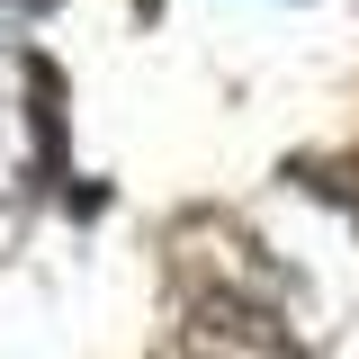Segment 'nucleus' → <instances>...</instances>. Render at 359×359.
<instances>
[{
  "label": "nucleus",
  "instance_id": "f257e3e1",
  "mask_svg": "<svg viewBox=\"0 0 359 359\" xmlns=\"http://www.w3.org/2000/svg\"><path fill=\"white\" fill-rule=\"evenodd\" d=\"M0 189H18V162H9V135H0Z\"/></svg>",
  "mask_w": 359,
  "mask_h": 359
},
{
  "label": "nucleus",
  "instance_id": "f03ea898",
  "mask_svg": "<svg viewBox=\"0 0 359 359\" xmlns=\"http://www.w3.org/2000/svg\"><path fill=\"white\" fill-rule=\"evenodd\" d=\"M18 9H45V0H18Z\"/></svg>",
  "mask_w": 359,
  "mask_h": 359
}]
</instances>
